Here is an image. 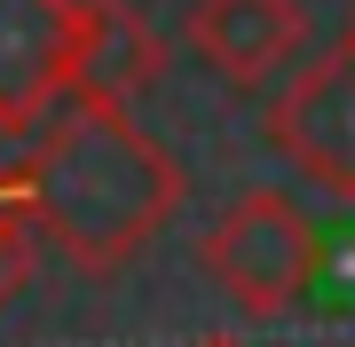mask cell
I'll return each instance as SVG.
<instances>
[{
    "label": "cell",
    "instance_id": "1",
    "mask_svg": "<svg viewBox=\"0 0 355 347\" xmlns=\"http://www.w3.org/2000/svg\"><path fill=\"white\" fill-rule=\"evenodd\" d=\"M32 229L87 276H119L182 213V158L135 127L127 103L71 95L24 142Z\"/></svg>",
    "mask_w": 355,
    "mask_h": 347
},
{
    "label": "cell",
    "instance_id": "2",
    "mask_svg": "<svg viewBox=\"0 0 355 347\" xmlns=\"http://www.w3.org/2000/svg\"><path fill=\"white\" fill-rule=\"evenodd\" d=\"M198 269L221 284L237 316H292L324 284V229L284 190H245L198 244Z\"/></svg>",
    "mask_w": 355,
    "mask_h": 347
},
{
    "label": "cell",
    "instance_id": "3",
    "mask_svg": "<svg viewBox=\"0 0 355 347\" xmlns=\"http://www.w3.org/2000/svg\"><path fill=\"white\" fill-rule=\"evenodd\" d=\"M268 142L324 197L355 206V32H340V48L292 71V87L268 103Z\"/></svg>",
    "mask_w": 355,
    "mask_h": 347
},
{
    "label": "cell",
    "instance_id": "4",
    "mask_svg": "<svg viewBox=\"0 0 355 347\" xmlns=\"http://www.w3.org/2000/svg\"><path fill=\"white\" fill-rule=\"evenodd\" d=\"M79 0H0V134L32 142L71 103Z\"/></svg>",
    "mask_w": 355,
    "mask_h": 347
},
{
    "label": "cell",
    "instance_id": "5",
    "mask_svg": "<svg viewBox=\"0 0 355 347\" xmlns=\"http://www.w3.org/2000/svg\"><path fill=\"white\" fill-rule=\"evenodd\" d=\"M190 55L229 87H268L308 55V8L300 0H190Z\"/></svg>",
    "mask_w": 355,
    "mask_h": 347
},
{
    "label": "cell",
    "instance_id": "6",
    "mask_svg": "<svg viewBox=\"0 0 355 347\" xmlns=\"http://www.w3.org/2000/svg\"><path fill=\"white\" fill-rule=\"evenodd\" d=\"M166 64V39L142 24L127 0H79V64H71V95L87 103H135Z\"/></svg>",
    "mask_w": 355,
    "mask_h": 347
},
{
    "label": "cell",
    "instance_id": "7",
    "mask_svg": "<svg viewBox=\"0 0 355 347\" xmlns=\"http://www.w3.org/2000/svg\"><path fill=\"white\" fill-rule=\"evenodd\" d=\"M32 244H40V229H32V206H24V150L0 134V308L32 276Z\"/></svg>",
    "mask_w": 355,
    "mask_h": 347
},
{
    "label": "cell",
    "instance_id": "8",
    "mask_svg": "<svg viewBox=\"0 0 355 347\" xmlns=\"http://www.w3.org/2000/svg\"><path fill=\"white\" fill-rule=\"evenodd\" d=\"M198 347H245V339H198Z\"/></svg>",
    "mask_w": 355,
    "mask_h": 347
}]
</instances>
